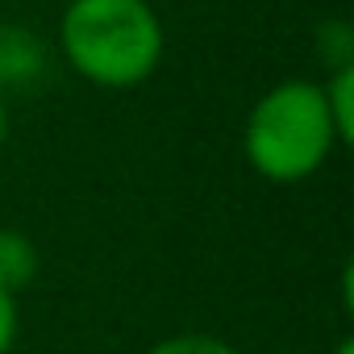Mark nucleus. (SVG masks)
<instances>
[{"mask_svg": "<svg viewBox=\"0 0 354 354\" xmlns=\"http://www.w3.org/2000/svg\"><path fill=\"white\" fill-rule=\"evenodd\" d=\"M271 354H300V350H271Z\"/></svg>", "mask_w": 354, "mask_h": 354, "instance_id": "obj_9", "label": "nucleus"}, {"mask_svg": "<svg viewBox=\"0 0 354 354\" xmlns=\"http://www.w3.org/2000/svg\"><path fill=\"white\" fill-rule=\"evenodd\" d=\"M34 267H38L34 246H30L21 234L0 230V288L17 296V292L34 279Z\"/></svg>", "mask_w": 354, "mask_h": 354, "instance_id": "obj_3", "label": "nucleus"}, {"mask_svg": "<svg viewBox=\"0 0 354 354\" xmlns=\"http://www.w3.org/2000/svg\"><path fill=\"white\" fill-rule=\"evenodd\" d=\"M59 38L67 63L100 88H133L162 59V21L146 0H71Z\"/></svg>", "mask_w": 354, "mask_h": 354, "instance_id": "obj_1", "label": "nucleus"}, {"mask_svg": "<svg viewBox=\"0 0 354 354\" xmlns=\"http://www.w3.org/2000/svg\"><path fill=\"white\" fill-rule=\"evenodd\" d=\"M337 129L325 104L321 84L313 80H283L275 84L246 117V158L263 180L275 184H296L308 180L313 171L329 158L337 146Z\"/></svg>", "mask_w": 354, "mask_h": 354, "instance_id": "obj_2", "label": "nucleus"}, {"mask_svg": "<svg viewBox=\"0 0 354 354\" xmlns=\"http://www.w3.org/2000/svg\"><path fill=\"white\" fill-rule=\"evenodd\" d=\"M13 337H17V296L0 288V354H9Z\"/></svg>", "mask_w": 354, "mask_h": 354, "instance_id": "obj_6", "label": "nucleus"}, {"mask_svg": "<svg viewBox=\"0 0 354 354\" xmlns=\"http://www.w3.org/2000/svg\"><path fill=\"white\" fill-rule=\"evenodd\" d=\"M321 92H325V104H329V117H333V129H337V138L342 142H350L354 138V67L350 63H342L325 84H321Z\"/></svg>", "mask_w": 354, "mask_h": 354, "instance_id": "obj_4", "label": "nucleus"}, {"mask_svg": "<svg viewBox=\"0 0 354 354\" xmlns=\"http://www.w3.org/2000/svg\"><path fill=\"white\" fill-rule=\"evenodd\" d=\"M150 354H238V350L221 337H209V333H175V337L158 342Z\"/></svg>", "mask_w": 354, "mask_h": 354, "instance_id": "obj_5", "label": "nucleus"}, {"mask_svg": "<svg viewBox=\"0 0 354 354\" xmlns=\"http://www.w3.org/2000/svg\"><path fill=\"white\" fill-rule=\"evenodd\" d=\"M333 354H354V342H342V346H337Z\"/></svg>", "mask_w": 354, "mask_h": 354, "instance_id": "obj_8", "label": "nucleus"}, {"mask_svg": "<svg viewBox=\"0 0 354 354\" xmlns=\"http://www.w3.org/2000/svg\"><path fill=\"white\" fill-rule=\"evenodd\" d=\"M5 138H9V104L0 96V150H5Z\"/></svg>", "mask_w": 354, "mask_h": 354, "instance_id": "obj_7", "label": "nucleus"}]
</instances>
